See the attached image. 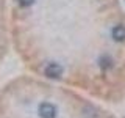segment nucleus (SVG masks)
<instances>
[{"label": "nucleus", "instance_id": "1", "mask_svg": "<svg viewBox=\"0 0 125 118\" xmlns=\"http://www.w3.org/2000/svg\"><path fill=\"white\" fill-rule=\"evenodd\" d=\"M38 113L41 118H56V105L52 104V102H42L38 109Z\"/></svg>", "mask_w": 125, "mask_h": 118}, {"label": "nucleus", "instance_id": "5", "mask_svg": "<svg viewBox=\"0 0 125 118\" xmlns=\"http://www.w3.org/2000/svg\"><path fill=\"white\" fill-rule=\"evenodd\" d=\"M19 3H21V5L22 6H31V5H33V3H34V0H19Z\"/></svg>", "mask_w": 125, "mask_h": 118}, {"label": "nucleus", "instance_id": "2", "mask_svg": "<svg viewBox=\"0 0 125 118\" xmlns=\"http://www.w3.org/2000/svg\"><path fill=\"white\" fill-rule=\"evenodd\" d=\"M44 74L49 79H60L62 76V66L60 63H49L44 69Z\"/></svg>", "mask_w": 125, "mask_h": 118}, {"label": "nucleus", "instance_id": "3", "mask_svg": "<svg viewBox=\"0 0 125 118\" xmlns=\"http://www.w3.org/2000/svg\"><path fill=\"white\" fill-rule=\"evenodd\" d=\"M111 36L117 43H124L125 41V25H124V24H117V25L113 27Z\"/></svg>", "mask_w": 125, "mask_h": 118}, {"label": "nucleus", "instance_id": "4", "mask_svg": "<svg viewBox=\"0 0 125 118\" xmlns=\"http://www.w3.org/2000/svg\"><path fill=\"white\" fill-rule=\"evenodd\" d=\"M100 66H102V68H109V66H111V58H109V57L100 58Z\"/></svg>", "mask_w": 125, "mask_h": 118}]
</instances>
